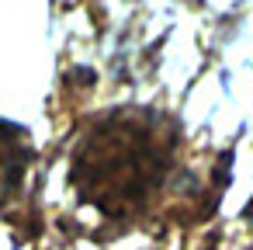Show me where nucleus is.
<instances>
[{
  "instance_id": "1",
  "label": "nucleus",
  "mask_w": 253,
  "mask_h": 250,
  "mask_svg": "<svg viewBox=\"0 0 253 250\" xmlns=\"http://www.w3.org/2000/svg\"><path fill=\"white\" fill-rule=\"evenodd\" d=\"M177 125L156 111H111L97 118L73 153L77 195L108 219L139 215L170 181Z\"/></svg>"
},
{
  "instance_id": "2",
  "label": "nucleus",
  "mask_w": 253,
  "mask_h": 250,
  "mask_svg": "<svg viewBox=\"0 0 253 250\" xmlns=\"http://www.w3.org/2000/svg\"><path fill=\"white\" fill-rule=\"evenodd\" d=\"M32 156H35V150L28 146V136L18 125L0 122V201H7L21 191Z\"/></svg>"
}]
</instances>
